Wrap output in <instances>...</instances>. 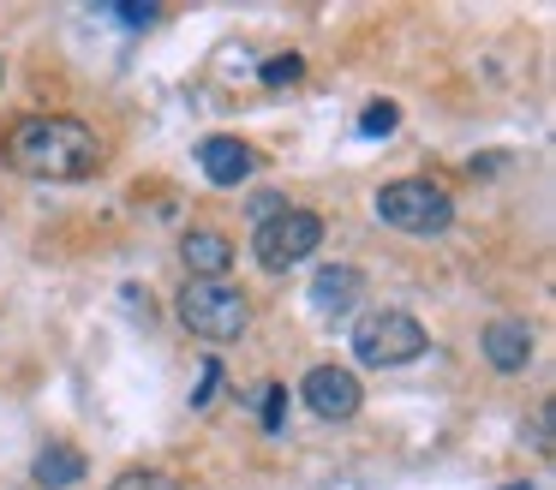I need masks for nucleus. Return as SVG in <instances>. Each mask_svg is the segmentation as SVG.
<instances>
[{
  "mask_svg": "<svg viewBox=\"0 0 556 490\" xmlns=\"http://www.w3.org/2000/svg\"><path fill=\"white\" fill-rule=\"evenodd\" d=\"M0 162L25 179H54V186H66V179H85L102 167V138L73 114H25V120L7 126V138H0Z\"/></svg>",
  "mask_w": 556,
  "mask_h": 490,
  "instance_id": "1",
  "label": "nucleus"
},
{
  "mask_svg": "<svg viewBox=\"0 0 556 490\" xmlns=\"http://www.w3.org/2000/svg\"><path fill=\"white\" fill-rule=\"evenodd\" d=\"M180 323L198 335V341H240L245 335V323H252V305H245V293L240 287H228V281H186L180 287Z\"/></svg>",
  "mask_w": 556,
  "mask_h": 490,
  "instance_id": "2",
  "label": "nucleus"
},
{
  "mask_svg": "<svg viewBox=\"0 0 556 490\" xmlns=\"http://www.w3.org/2000/svg\"><path fill=\"white\" fill-rule=\"evenodd\" d=\"M371 210L383 227H401V234H443L455 222V198L437 179H389L371 198Z\"/></svg>",
  "mask_w": 556,
  "mask_h": 490,
  "instance_id": "3",
  "label": "nucleus"
},
{
  "mask_svg": "<svg viewBox=\"0 0 556 490\" xmlns=\"http://www.w3.org/2000/svg\"><path fill=\"white\" fill-rule=\"evenodd\" d=\"M425 347H431V335H425V323L413 317V311H371V317H359V329H353V359L371 365V370L413 365Z\"/></svg>",
  "mask_w": 556,
  "mask_h": 490,
  "instance_id": "4",
  "label": "nucleus"
},
{
  "mask_svg": "<svg viewBox=\"0 0 556 490\" xmlns=\"http://www.w3.org/2000/svg\"><path fill=\"white\" fill-rule=\"evenodd\" d=\"M317 239H324V222H317L312 210H281V215H269V222H257L252 257L264 263L269 275H288L293 263H305L317 251Z\"/></svg>",
  "mask_w": 556,
  "mask_h": 490,
  "instance_id": "5",
  "label": "nucleus"
},
{
  "mask_svg": "<svg viewBox=\"0 0 556 490\" xmlns=\"http://www.w3.org/2000/svg\"><path fill=\"white\" fill-rule=\"evenodd\" d=\"M305 406H312L317 418H329V425L359 418V406H365L359 370H348V365H312V377H305Z\"/></svg>",
  "mask_w": 556,
  "mask_h": 490,
  "instance_id": "6",
  "label": "nucleus"
},
{
  "mask_svg": "<svg viewBox=\"0 0 556 490\" xmlns=\"http://www.w3.org/2000/svg\"><path fill=\"white\" fill-rule=\"evenodd\" d=\"M198 167L210 174V186H240V179H252L257 155L240 138H204L198 143Z\"/></svg>",
  "mask_w": 556,
  "mask_h": 490,
  "instance_id": "7",
  "label": "nucleus"
},
{
  "mask_svg": "<svg viewBox=\"0 0 556 490\" xmlns=\"http://www.w3.org/2000/svg\"><path fill=\"white\" fill-rule=\"evenodd\" d=\"M180 257H186V269H192V281H222V269L233 263V246L216 227H192V234L180 239Z\"/></svg>",
  "mask_w": 556,
  "mask_h": 490,
  "instance_id": "8",
  "label": "nucleus"
},
{
  "mask_svg": "<svg viewBox=\"0 0 556 490\" xmlns=\"http://www.w3.org/2000/svg\"><path fill=\"white\" fill-rule=\"evenodd\" d=\"M484 359H491L496 370H527L532 365V329L515 317H496L491 329H484Z\"/></svg>",
  "mask_w": 556,
  "mask_h": 490,
  "instance_id": "9",
  "label": "nucleus"
},
{
  "mask_svg": "<svg viewBox=\"0 0 556 490\" xmlns=\"http://www.w3.org/2000/svg\"><path fill=\"white\" fill-rule=\"evenodd\" d=\"M359 287H365V275L353 269V263H329V269L312 275V305L324 311V317H341V311L359 299Z\"/></svg>",
  "mask_w": 556,
  "mask_h": 490,
  "instance_id": "10",
  "label": "nucleus"
},
{
  "mask_svg": "<svg viewBox=\"0 0 556 490\" xmlns=\"http://www.w3.org/2000/svg\"><path fill=\"white\" fill-rule=\"evenodd\" d=\"M30 473H37L42 490H66V485H78V478H85V454H78L73 442H49V449L37 454V466H30Z\"/></svg>",
  "mask_w": 556,
  "mask_h": 490,
  "instance_id": "11",
  "label": "nucleus"
},
{
  "mask_svg": "<svg viewBox=\"0 0 556 490\" xmlns=\"http://www.w3.org/2000/svg\"><path fill=\"white\" fill-rule=\"evenodd\" d=\"M109 490H180V478L156 473V466H132V473H121Z\"/></svg>",
  "mask_w": 556,
  "mask_h": 490,
  "instance_id": "12",
  "label": "nucleus"
},
{
  "mask_svg": "<svg viewBox=\"0 0 556 490\" xmlns=\"http://www.w3.org/2000/svg\"><path fill=\"white\" fill-rule=\"evenodd\" d=\"M300 78H305V60H300V54L264 60V84H269V90H281V84H300Z\"/></svg>",
  "mask_w": 556,
  "mask_h": 490,
  "instance_id": "13",
  "label": "nucleus"
},
{
  "mask_svg": "<svg viewBox=\"0 0 556 490\" xmlns=\"http://www.w3.org/2000/svg\"><path fill=\"white\" fill-rule=\"evenodd\" d=\"M264 430H269V437L288 430V389H281V382H269V389H264Z\"/></svg>",
  "mask_w": 556,
  "mask_h": 490,
  "instance_id": "14",
  "label": "nucleus"
},
{
  "mask_svg": "<svg viewBox=\"0 0 556 490\" xmlns=\"http://www.w3.org/2000/svg\"><path fill=\"white\" fill-rule=\"evenodd\" d=\"M395 108H389V102H371V108H365V114H359V131H365V138H377V131H395Z\"/></svg>",
  "mask_w": 556,
  "mask_h": 490,
  "instance_id": "15",
  "label": "nucleus"
},
{
  "mask_svg": "<svg viewBox=\"0 0 556 490\" xmlns=\"http://www.w3.org/2000/svg\"><path fill=\"white\" fill-rule=\"evenodd\" d=\"M532 442L551 454V406H539V418H532Z\"/></svg>",
  "mask_w": 556,
  "mask_h": 490,
  "instance_id": "16",
  "label": "nucleus"
},
{
  "mask_svg": "<svg viewBox=\"0 0 556 490\" xmlns=\"http://www.w3.org/2000/svg\"><path fill=\"white\" fill-rule=\"evenodd\" d=\"M216 382H222V365L210 359V365H204V389H198V406H210V394H216Z\"/></svg>",
  "mask_w": 556,
  "mask_h": 490,
  "instance_id": "17",
  "label": "nucleus"
},
{
  "mask_svg": "<svg viewBox=\"0 0 556 490\" xmlns=\"http://www.w3.org/2000/svg\"><path fill=\"white\" fill-rule=\"evenodd\" d=\"M121 18L126 24H150V18H156V7H121Z\"/></svg>",
  "mask_w": 556,
  "mask_h": 490,
  "instance_id": "18",
  "label": "nucleus"
}]
</instances>
